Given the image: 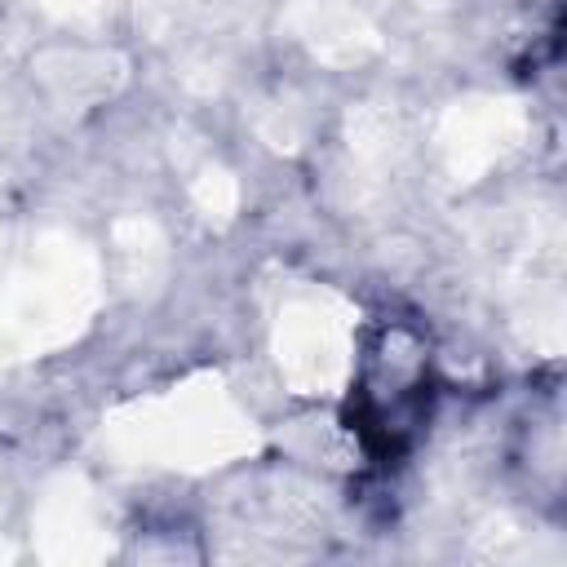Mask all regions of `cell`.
Returning a JSON list of instances; mask_svg holds the SVG:
<instances>
[{"mask_svg": "<svg viewBox=\"0 0 567 567\" xmlns=\"http://www.w3.org/2000/svg\"><path fill=\"white\" fill-rule=\"evenodd\" d=\"M430 399L425 350L403 328L377 337L359 394H354V425L372 452H394L421 425Z\"/></svg>", "mask_w": 567, "mask_h": 567, "instance_id": "cell-1", "label": "cell"}]
</instances>
